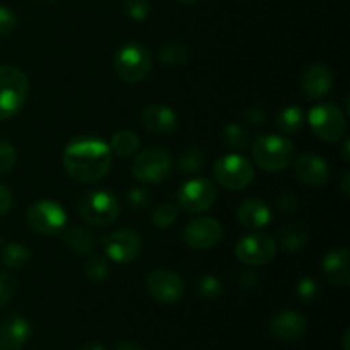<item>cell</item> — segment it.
Wrapping results in <instances>:
<instances>
[{
	"instance_id": "60d3db41",
	"label": "cell",
	"mask_w": 350,
	"mask_h": 350,
	"mask_svg": "<svg viewBox=\"0 0 350 350\" xmlns=\"http://www.w3.org/2000/svg\"><path fill=\"white\" fill-rule=\"evenodd\" d=\"M245 118L252 123H263L267 120V115L263 109L256 108V106H252L245 111Z\"/></svg>"
},
{
	"instance_id": "603a6c76",
	"label": "cell",
	"mask_w": 350,
	"mask_h": 350,
	"mask_svg": "<svg viewBox=\"0 0 350 350\" xmlns=\"http://www.w3.org/2000/svg\"><path fill=\"white\" fill-rule=\"evenodd\" d=\"M108 146L111 149V154L122 157V159H129L139 152L140 139L137 137V133L130 132V130H120L111 137Z\"/></svg>"
},
{
	"instance_id": "74e56055",
	"label": "cell",
	"mask_w": 350,
	"mask_h": 350,
	"mask_svg": "<svg viewBox=\"0 0 350 350\" xmlns=\"http://www.w3.org/2000/svg\"><path fill=\"white\" fill-rule=\"evenodd\" d=\"M17 26V16L12 9L0 5V36H7L12 33Z\"/></svg>"
},
{
	"instance_id": "7bdbcfd3",
	"label": "cell",
	"mask_w": 350,
	"mask_h": 350,
	"mask_svg": "<svg viewBox=\"0 0 350 350\" xmlns=\"http://www.w3.org/2000/svg\"><path fill=\"white\" fill-rule=\"evenodd\" d=\"M115 350H144L140 345L133 344V342H122Z\"/></svg>"
},
{
	"instance_id": "8d00e7d4",
	"label": "cell",
	"mask_w": 350,
	"mask_h": 350,
	"mask_svg": "<svg viewBox=\"0 0 350 350\" xmlns=\"http://www.w3.org/2000/svg\"><path fill=\"white\" fill-rule=\"evenodd\" d=\"M296 294L301 301H313L318 296V284L311 277H304L296 284Z\"/></svg>"
},
{
	"instance_id": "b9f144b4",
	"label": "cell",
	"mask_w": 350,
	"mask_h": 350,
	"mask_svg": "<svg viewBox=\"0 0 350 350\" xmlns=\"http://www.w3.org/2000/svg\"><path fill=\"white\" fill-rule=\"evenodd\" d=\"M340 190H342V193H344V197L345 198H349L350 197V191H349V188H350V174H349V171H345L344 173V178H342V185H340Z\"/></svg>"
},
{
	"instance_id": "7c38bea8",
	"label": "cell",
	"mask_w": 350,
	"mask_h": 350,
	"mask_svg": "<svg viewBox=\"0 0 350 350\" xmlns=\"http://www.w3.org/2000/svg\"><path fill=\"white\" fill-rule=\"evenodd\" d=\"M101 243L103 248H105V255L111 262L120 263V265L133 262L140 255V250H142L140 234L129 228L118 229V231L103 236Z\"/></svg>"
},
{
	"instance_id": "ffe728a7",
	"label": "cell",
	"mask_w": 350,
	"mask_h": 350,
	"mask_svg": "<svg viewBox=\"0 0 350 350\" xmlns=\"http://www.w3.org/2000/svg\"><path fill=\"white\" fill-rule=\"evenodd\" d=\"M31 335L26 318L9 314L0 318V350H21Z\"/></svg>"
},
{
	"instance_id": "836d02e7",
	"label": "cell",
	"mask_w": 350,
	"mask_h": 350,
	"mask_svg": "<svg viewBox=\"0 0 350 350\" xmlns=\"http://www.w3.org/2000/svg\"><path fill=\"white\" fill-rule=\"evenodd\" d=\"M126 202H129L130 207L137 208V211H144V208H147L152 204V195H150V191L147 188L133 187L126 193Z\"/></svg>"
},
{
	"instance_id": "f1b7e54d",
	"label": "cell",
	"mask_w": 350,
	"mask_h": 350,
	"mask_svg": "<svg viewBox=\"0 0 350 350\" xmlns=\"http://www.w3.org/2000/svg\"><path fill=\"white\" fill-rule=\"evenodd\" d=\"M222 293H224V286H222L221 279H217L215 275H204L195 284V294L205 301L219 299Z\"/></svg>"
},
{
	"instance_id": "44dd1931",
	"label": "cell",
	"mask_w": 350,
	"mask_h": 350,
	"mask_svg": "<svg viewBox=\"0 0 350 350\" xmlns=\"http://www.w3.org/2000/svg\"><path fill=\"white\" fill-rule=\"evenodd\" d=\"M325 277L332 284L340 287H347L350 284V253L349 250L338 248L332 250L321 262Z\"/></svg>"
},
{
	"instance_id": "ac0fdd59",
	"label": "cell",
	"mask_w": 350,
	"mask_h": 350,
	"mask_svg": "<svg viewBox=\"0 0 350 350\" xmlns=\"http://www.w3.org/2000/svg\"><path fill=\"white\" fill-rule=\"evenodd\" d=\"M334 88V72L328 65L314 64L301 77V91L310 99H320Z\"/></svg>"
},
{
	"instance_id": "d590c367",
	"label": "cell",
	"mask_w": 350,
	"mask_h": 350,
	"mask_svg": "<svg viewBox=\"0 0 350 350\" xmlns=\"http://www.w3.org/2000/svg\"><path fill=\"white\" fill-rule=\"evenodd\" d=\"M125 10L129 17L135 21H144L150 14L149 0H125Z\"/></svg>"
},
{
	"instance_id": "484cf974",
	"label": "cell",
	"mask_w": 350,
	"mask_h": 350,
	"mask_svg": "<svg viewBox=\"0 0 350 350\" xmlns=\"http://www.w3.org/2000/svg\"><path fill=\"white\" fill-rule=\"evenodd\" d=\"M0 260H2L7 269L21 270L31 262V252L23 243L12 241L3 246L2 253H0Z\"/></svg>"
},
{
	"instance_id": "9c48e42d",
	"label": "cell",
	"mask_w": 350,
	"mask_h": 350,
	"mask_svg": "<svg viewBox=\"0 0 350 350\" xmlns=\"http://www.w3.org/2000/svg\"><path fill=\"white\" fill-rule=\"evenodd\" d=\"M215 200H217V188L208 178L204 176L185 181L176 195L178 207L193 215L211 211Z\"/></svg>"
},
{
	"instance_id": "ab89813d",
	"label": "cell",
	"mask_w": 350,
	"mask_h": 350,
	"mask_svg": "<svg viewBox=\"0 0 350 350\" xmlns=\"http://www.w3.org/2000/svg\"><path fill=\"white\" fill-rule=\"evenodd\" d=\"M12 202H14L12 191H10L5 185L0 183V217L5 215L7 212L12 208Z\"/></svg>"
},
{
	"instance_id": "7dc6e473",
	"label": "cell",
	"mask_w": 350,
	"mask_h": 350,
	"mask_svg": "<svg viewBox=\"0 0 350 350\" xmlns=\"http://www.w3.org/2000/svg\"><path fill=\"white\" fill-rule=\"evenodd\" d=\"M181 3H187V5H190V3H195V2H198V0H180Z\"/></svg>"
},
{
	"instance_id": "30bf717a",
	"label": "cell",
	"mask_w": 350,
	"mask_h": 350,
	"mask_svg": "<svg viewBox=\"0 0 350 350\" xmlns=\"http://www.w3.org/2000/svg\"><path fill=\"white\" fill-rule=\"evenodd\" d=\"M26 222L41 236H57L67 226V212L55 200H38L27 208Z\"/></svg>"
},
{
	"instance_id": "cb8c5ba5",
	"label": "cell",
	"mask_w": 350,
	"mask_h": 350,
	"mask_svg": "<svg viewBox=\"0 0 350 350\" xmlns=\"http://www.w3.org/2000/svg\"><path fill=\"white\" fill-rule=\"evenodd\" d=\"M308 238H310L308 229L299 222H294V224H287L280 228L277 243L282 245V248L289 250V252H296V250H301L306 245Z\"/></svg>"
},
{
	"instance_id": "9a60e30c",
	"label": "cell",
	"mask_w": 350,
	"mask_h": 350,
	"mask_svg": "<svg viewBox=\"0 0 350 350\" xmlns=\"http://www.w3.org/2000/svg\"><path fill=\"white\" fill-rule=\"evenodd\" d=\"M294 176L308 187L320 188L330 180V166L321 156L313 152H304L294 157Z\"/></svg>"
},
{
	"instance_id": "ba28073f",
	"label": "cell",
	"mask_w": 350,
	"mask_h": 350,
	"mask_svg": "<svg viewBox=\"0 0 350 350\" xmlns=\"http://www.w3.org/2000/svg\"><path fill=\"white\" fill-rule=\"evenodd\" d=\"M308 123L314 135L323 142H338L347 132V120L344 111L334 103H321L308 113Z\"/></svg>"
},
{
	"instance_id": "f35d334b",
	"label": "cell",
	"mask_w": 350,
	"mask_h": 350,
	"mask_svg": "<svg viewBox=\"0 0 350 350\" xmlns=\"http://www.w3.org/2000/svg\"><path fill=\"white\" fill-rule=\"evenodd\" d=\"M277 208L280 212H284V214H294L299 208V200L294 195L284 193L277 198Z\"/></svg>"
},
{
	"instance_id": "52a82bcc",
	"label": "cell",
	"mask_w": 350,
	"mask_h": 350,
	"mask_svg": "<svg viewBox=\"0 0 350 350\" xmlns=\"http://www.w3.org/2000/svg\"><path fill=\"white\" fill-rule=\"evenodd\" d=\"M214 178L222 188L239 191L248 188L255 180V167L252 161L238 152H229L219 157L214 164Z\"/></svg>"
},
{
	"instance_id": "d4e9b609",
	"label": "cell",
	"mask_w": 350,
	"mask_h": 350,
	"mask_svg": "<svg viewBox=\"0 0 350 350\" xmlns=\"http://www.w3.org/2000/svg\"><path fill=\"white\" fill-rule=\"evenodd\" d=\"M304 113L299 106H287L277 116V126L282 135H296L304 126Z\"/></svg>"
},
{
	"instance_id": "7402d4cb",
	"label": "cell",
	"mask_w": 350,
	"mask_h": 350,
	"mask_svg": "<svg viewBox=\"0 0 350 350\" xmlns=\"http://www.w3.org/2000/svg\"><path fill=\"white\" fill-rule=\"evenodd\" d=\"M64 243L70 252L77 253V255H91L98 245V238L91 229L82 228V226H72V228L65 229Z\"/></svg>"
},
{
	"instance_id": "8fae6325",
	"label": "cell",
	"mask_w": 350,
	"mask_h": 350,
	"mask_svg": "<svg viewBox=\"0 0 350 350\" xmlns=\"http://www.w3.org/2000/svg\"><path fill=\"white\" fill-rule=\"evenodd\" d=\"M236 258L248 267H262L272 262L277 255V241L265 232H252L243 236L234 248Z\"/></svg>"
},
{
	"instance_id": "277c9868",
	"label": "cell",
	"mask_w": 350,
	"mask_h": 350,
	"mask_svg": "<svg viewBox=\"0 0 350 350\" xmlns=\"http://www.w3.org/2000/svg\"><path fill=\"white\" fill-rule=\"evenodd\" d=\"M116 75L126 84L142 82L152 70V57L146 44L130 41L116 50L113 58Z\"/></svg>"
},
{
	"instance_id": "d6986e66",
	"label": "cell",
	"mask_w": 350,
	"mask_h": 350,
	"mask_svg": "<svg viewBox=\"0 0 350 350\" xmlns=\"http://www.w3.org/2000/svg\"><path fill=\"white\" fill-rule=\"evenodd\" d=\"M140 123L156 135H170L178 129V115L164 105H149L140 113Z\"/></svg>"
},
{
	"instance_id": "f546056e",
	"label": "cell",
	"mask_w": 350,
	"mask_h": 350,
	"mask_svg": "<svg viewBox=\"0 0 350 350\" xmlns=\"http://www.w3.org/2000/svg\"><path fill=\"white\" fill-rule=\"evenodd\" d=\"M205 161H207L205 154L198 147H191V149L185 150L181 154L180 161H178V167H180L181 173L193 174L198 173L205 166Z\"/></svg>"
},
{
	"instance_id": "5bb4252c",
	"label": "cell",
	"mask_w": 350,
	"mask_h": 350,
	"mask_svg": "<svg viewBox=\"0 0 350 350\" xmlns=\"http://www.w3.org/2000/svg\"><path fill=\"white\" fill-rule=\"evenodd\" d=\"M183 241L193 250L214 248L222 238V226L217 219L198 215L191 219L183 229Z\"/></svg>"
},
{
	"instance_id": "4fadbf2b",
	"label": "cell",
	"mask_w": 350,
	"mask_h": 350,
	"mask_svg": "<svg viewBox=\"0 0 350 350\" xmlns=\"http://www.w3.org/2000/svg\"><path fill=\"white\" fill-rule=\"evenodd\" d=\"M146 289L154 301L174 304L183 297L185 282L180 273L170 269H154L146 279Z\"/></svg>"
},
{
	"instance_id": "1f68e13d",
	"label": "cell",
	"mask_w": 350,
	"mask_h": 350,
	"mask_svg": "<svg viewBox=\"0 0 350 350\" xmlns=\"http://www.w3.org/2000/svg\"><path fill=\"white\" fill-rule=\"evenodd\" d=\"M178 219V207L171 202H164L156 207L152 212V224L157 229H167L176 222Z\"/></svg>"
},
{
	"instance_id": "6da1fadb",
	"label": "cell",
	"mask_w": 350,
	"mask_h": 350,
	"mask_svg": "<svg viewBox=\"0 0 350 350\" xmlns=\"http://www.w3.org/2000/svg\"><path fill=\"white\" fill-rule=\"evenodd\" d=\"M113 154L108 144L96 137H81L65 147L64 167L79 183H96L109 173Z\"/></svg>"
},
{
	"instance_id": "83f0119b",
	"label": "cell",
	"mask_w": 350,
	"mask_h": 350,
	"mask_svg": "<svg viewBox=\"0 0 350 350\" xmlns=\"http://www.w3.org/2000/svg\"><path fill=\"white\" fill-rule=\"evenodd\" d=\"M159 57L164 67H181L190 58V50L181 43H166L161 48Z\"/></svg>"
},
{
	"instance_id": "4dcf8cb0",
	"label": "cell",
	"mask_w": 350,
	"mask_h": 350,
	"mask_svg": "<svg viewBox=\"0 0 350 350\" xmlns=\"http://www.w3.org/2000/svg\"><path fill=\"white\" fill-rule=\"evenodd\" d=\"M109 267L108 260L101 255H92L91 258L85 262L84 265V275L85 279L91 280V282H103V280L108 277Z\"/></svg>"
},
{
	"instance_id": "bcb514c9",
	"label": "cell",
	"mask_w": 350,
	"mask_h": 350,
	"mask_svg": "<svg viewBox=\"0 0 350 350\" xmlns=\"http://www.w3.org/2000/svg\"><path fill=\"white\" fill-rule=\"evenodd\" d=\"M349 335H350V332L345 330V334H344V349L345 350H350L349 349Z\"/></svg>"
},
{
	"instance_id": "f6af8a7d",
	"label": "cell",
	"mask_w": 350,
	"mask_h": 350,
	"mask_svg": "<svg viewBox=\"0 0 350 350\" xmlns=\"http://www.w3.org/2000/svg\"><path fill=\"white\" fill-rule=\"evenodd\" d=\"M349 149H350V140L345 139V144H344V161L345 163H349Z\"/></svg>"
},
{
	"instance_id": "ee69618b",
	"label": "cell",
	"mask_w": 350,
	"mask_h": 350,
	"mask_svg": "<svg viewBox=\"0 0 350 350\" xmlns=\"http://www.w3.org/2000/svg\"><path fill=\"white\" fill-rule=\"evenodd\" d=\"M81 350H106V349L103 347L101 344H98V342H89V344H85Z\"/></svg>"
},
{
	"instance_id": "4316f807",
	"label": "cell",
	"mask_w": 350,
	"mask_h": 350,
	"mask_svg": "<svg viewBox=\"0 0 350 350\" xmlns=\"http://www.w3.org/2000/svg\"><path fill=\"white\" fill-rule=\"evenodd\" d=\"M222 142L231 150H243L252 146V135L245 126L238 123H229L222 133Z\"/></svg>"
},
{
	"instance_id": "e575fe53",
	"label": "cell",
	"mask_w": 350,
	"mask_h": 350,
	"mask_svg": "<svg viewBox=\"0 0 350 350\" xmlns=\"http://www.w3.org/2000/svg\"><path fill=\"white\" fill-rule=\"evenodd\" d=\"M17 152L14 146L7 140H0V176L9 173L16 166Z\"/></svg>"
},
{
	"instance_id": "7a4b0ae2",
	"label": "cell",
	"mask_w": 350,
	"mask_h": 350,
	"mask_svg": "<svg viewBox=\"0 0 350 350\" xmlns=\"http://www.w3.org/2000/svg\"><path fill=\"white\" fill-rule=\"evenodd\" d=\"M296 147L286 135L269 133L255 140L252 146V159L260 170L277 173L293 164Z\"/></svg>"
},
{
	"instance_id": "8992f818",
	"label": "cell",
	"mask_w": 350,
	"mask_h": 350,
	"mask_svg": "<svg viewBox=\"0 0 350 350\" xmlns=\"http://www.w3.org/2000/svg\"><path fill=\"white\" fill-rule=\"evenodd\" d=\"M173 171V156L164 147L150 146L140 150L132 163V174L137 181L157 185L167 180Z\"/></svg>"
},
{
	"instance_id": "3957f363",
	"label": "cell",
	"mask_w": 350,
	"mask_h": 350,
	"mask_svg": "<svg viewBox=\"0 0 350 350\" xmlns=\"http://www.w3.org/2000/svg\"><path fill=\"white\" fill-rule=\"evenodd\" d=\"M29 92V79L14 65H0V122L23 109Z\"/></svg>"
},
{
	"instance_id": "e0dca14e",
	"label": "cell",
	"mask_w": 350,
	"mask_h": 350,
	"mask_svg": "<svg viewBox=\"0 0 350 350\" xmlns=\"http://www.w3.org/2000/svg\"><path fill=\"white\" fill-rule=\"evenodd\" d=\"M236 219L239 224L250 231H258L265 226L270 224L272 221V208L262 198H246L239 204L238 211H236Z\"/></svg>"
},
{
	"instance_id": "5b68a950",
	"label": "cell",
	"mask_w": 350,
	"mask_h": 350,
	"mask_svg": "<svg viewBox=\"0 0 350 350\" xmlns=\"http://www.w3.org/2000/svg\"><path fill=\"white\" fill-rule=\"evenodd\" d=\"M77 212L92 228H108L118 219L120 202L106 190H91L77 202Z\"/></svg>"
},
{
	"instance_id": "2e32d148",
	"label": "cell",
	"mask_w": 350,
	"mask_h": 350,
	"mask_svg": "<svg viewBox=\"0 0 350 350\" xmlns=\"http://www.w3.org/2000/svg\"><path fill=\"white\" fill-rule=\"evenodd\" d=\"M306 318L293 310H282L275 313L270 320L269 328L273 338L280 342L299 340L306 334Z\"/></svg>"
},
{
	"instance_id": "d6a6232c",
	"label": "cell",
	"mask_w": 350,
	"mask_h": 350,
	"mask_svg": "<svg viewBox=\"0 0 350 350\" xmlns=\"http://www.w3.org/2000/svg\"><path fill=\"white\" fill-rule=\"evenodd\" d=\"M17 293V279L9 272H0V308L9 304Z\"/></svg>"
}]
</instances>
